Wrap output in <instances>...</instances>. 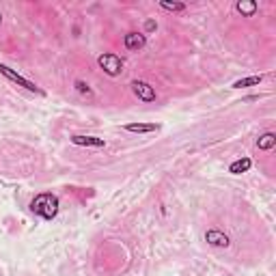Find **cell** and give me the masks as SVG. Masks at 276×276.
Here are the masks:
<instances>
[{
  "mask_svg": "<svg viewBox=\"0 0 276 276\" xmlns=\"http://www.w3.org/2000/svg\"><path fill=\"white\" fill-rule=\"evenodd\" d=\"M59 207H61L59 197L52 195V192H41L31 201V211L41 220H54L59 214Z\"/></svg>",
  "mask_w": 276,
  "mask_h": 276,
  "instance_id": "1",
  "label": "cell"
},
{
  "mask_svg": "<svg viewBox=\"0 0 276 276\" xmlns=\"http://www.w3.org/2000/svg\"><path fill=\"white\" fill-rule=\"evenodd\" d=\"M97 65L102 67V71L106 73V76L117 78V76H121V71L125 67V61L115 52H104L97 57Z\"/></svg>",
  "mask_w": 276,
  "mask_h": 276,
  "instance_id": "2",
  "label": "cell"
},
{
  "mask_svg": "<svg viewBox=\"0 0 276 276\" xmlns=\"http://www.w3.org/2000/svg\"><path fill=\"white\" fill-rule=\"evenodd\" d=\"M0 73H3L5 78H9L11 82H15L17 87H22V89H26V91H31V93H37V95H45L43 91H41L39 87L35 85V82L26 80L24 76H20V73H17V71H13V69L9 67V65H5V63H0Z\"/></svg>",
  "mask_w": 276,
  "mask_h": 276,
  "instance_id": "3",
  "label": "cell"
},
{
  "mask_svg": "<svg viewBox=\"0 0 276 276\" xmlns=\"http://www.w3.org/2000/svg\"><path fill=\"white\" fill-rule=\"evenodd\" d=\"M132 91H134V95L141 99V102L145 104H153L155 99H158V95H155V89L149 85V82H145V80H132Z\"/></svg>",
  "mask_w": 276,
  "mask_h": 276,
  "instance_id": "4",
  "label": "cell"
},
{
  "mask_svg": "<svg viewBox=\"0 0 276 276\" xmlns=\"http://www.w3.org/2000/svg\"><path fill=\"white\" fill-rule=\"evenodd\" d=\"M205 242L214 248H229L231 246V237L225 231H220V229H209V231H205Z\"/></svg>",
  "mask_w": 276,
  "mask_h": 276,
  "instance_id": "5",
  "label": "cell"
},
{
  "mask_svg": "<svg viewBox=\"0 0 276 276\" xmlns=\"http://www.w3.org/2000/svg\"><path fill=\"white\" fill-rule=\"evenodd\" d=\"M123 45L127 52H141L147 45V35L145 33H127L123 37Z\"/></svg>",
  "mask_w": 276,
  "mask_h": 276,
  "instance_id": "6",
  "label": "cell"
},
{
  "mask_svg": "<svg viewBox=\"0 0 276 276\" xmlns=\"http://www.w3.org/2000/svg\"><path fill=\"white\" fill-rule=\"evenodd\" d=\"M71 143L76 147H106L104 138H97V136H82V134H73L71 136Z\"/></svg>",
  "mask_w": 276,
  "mask_h": 276,
  "instance_id": "7",
  "label": "cell"
},
{
  "mask_svg": "<svg viewBox=\"0 0 276 276\" xmlns=\"http://www.w3.org/2000/svg\"><path fill=\"white\" fill-rule=\"evenodd\" d=\"M123 130L132 134H151V132H158L160 125L158 123H127Z\"/></svg>",
  "mask_w": 276,
  "mask_h": 276,
  "instance_id": "8",
  "label": "cell"
},
{
  "mask_svg": "<svg viewBox=\"0 0 276 276\" xmlns=\"http://www.w3.org/2000/svg\"><path fill=\"white\" fill-rule=\"evenodd\" d=\"M235 11L242 13V17H253L259 11V5L255 0H240V3H235Z\"/></svg>",
  "mask_w": 276,
  "mask_h": 276,
  "instance_id": "9",
  "label": "cell"
},
{
  "mask_svg": "<svg viewBox=\"0 0 276 276\" xmlns=\"http://www.w3.org/2000/svg\"><path fill=\"white\" fill-rule=\"evenodd\" d=\"M251 169H253V160L246 158V155L229 164V173H231V175H242V173H248Z\"/></svg>",
  "mask_w": 276,
  "mask_h": 276,
  "instance_id": "10",
  "label": "cell"
},
{
  "mask_svg": "<svg viewBox=\"0 0 276 276\" xmlns=\"http://www.w3.org/2000/svg\"><path fill=\"white\" fill-rule=\"evenodd\" d=\"M276 145V134L274 132H265L257 138V147H259V151H272Z\"/></svg>",
  "mask_w": 276,
  "mask_h": 276,
  "instance_id": "11",
  "label": "cell"
},
{
  "mask_svg": "<svg viewBox=\"0 0 276 276\" xmlns=\"http://www.w3.org/2000/svg\"><path fill=\"white\" fill-rule=\"evenodd\" d=\"M263 73H259V76H248V78H240L233 82V89H248V87H259L263 82Z\"/></svg>",
  "mask_w": 276,
  "mask_h": 276,
  "instance_id": "12",
  "label": "cell"
},
{
  "mask_svg": "<svg viewBox=\"0 0 276 276\" xmlns=\"http://www.w3.org/2000/svg\"><path fill=\"white\" fill-rule=\"evenodd\" d=\"M160 9H164V11H171V13H181V11H186V5H183V3H167V0H162Z\"/></svg>",
  "mask_w": 276,
  "mask_h": 276,
  "instance_id": "13",
  "label": "cell"
},
{
  "mask_svg": "<svg viewBox=\"0 0 276 276\" xmlns=\"http://www.w3.org/2000/svg\"><path fill=\"white\" fill-rule=\"evenodd\" d=\"M73 85H76V91H78V93H82V95H91V93H93V91H91V87L87 85L85 80H76Z\"/></svg>",
  "mask_w": 276,
  "mask_h": 276,
  "instance_id": "14",
  "label": "cell"
},
{
  "mask_svg": "<svg viewBox=\"0 0 276 276\" xmlns=\"http://www.w3.org/2000/svg\"><path fill=\"white\" fill-rule=\"evenodd\" d=\"M155 29H158V24H155L153 20H147V24H145V35L151 33V31H155Z\"/></svg>",
  "mask_w": 276,
  "mask_h": 276,
  "instance_id": "15",
  "label": "cell"
},
{
  "mask_svg": "<svg viewBox=\"0 0 276 276\" xmlns=\"http://www.w3.org/2000/svg\"><path fill=\"white\" fill-rule=\"evenodd\" d=\"M0 26H3V13H0Z\"/></svg>",
  "mask_w": 276,
  "mask_h": 276,
  "instance_id": "16",
  "label": "cell"
}]
</instances>
